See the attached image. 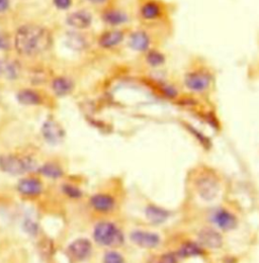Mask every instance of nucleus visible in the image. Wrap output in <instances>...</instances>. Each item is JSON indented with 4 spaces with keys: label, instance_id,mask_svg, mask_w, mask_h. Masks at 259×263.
Returning a JSON list of instances; mask_svg holds the SVG:
<instances>
[{
    "label": "nucleus",
    "instance_id": "ddd939ff",
    "mask_svg": "<svg viewBox=\"0 0 259 263\" xmlns=\"http://www.w3.org/2000/svg\"><path fill=\"white\" fill-rule=\"evenodd\" d=\"M67 254L75 262L87 261L94 254L93 242L87 238L76 239L68 245Z\"/></svg>",
    "mask_w": 259,
    "mask_h": 263
},
{
    "label": "nucleus",
    "instance_id": "bb28decb",
    "mask_svg": "<svg viewBox=\"0 0 259 263\" xmlns=\"http://www.w3.org/2000/svg\"><path fill=\"white\" fill-rule=\"evenodd\" d=\"M71 0H54L55 5L59 9H67L71 5Z\"/></svg>",
    "mask_w": 259,
    "mask_h": 263
},
{
    "label": "nucleus",
    "instance_id": "cd10ccee",
    "mask_svg": "<svg viewBox=\"0 0 259 263\" xmlns=\"http://www.w3.org/2000/svg\"><path fill=\"white\" fill-rule=\"evenodd\" d=\"M9 46L8 40L2 34H0V50H6Z\"/></svg>",
    "mask_w": 259,
    "mask_h": 263
},
{
    "label": "nucleus",
    "instance_id": "9b49d317",
    "mask_svg": "<svg viewBox=\"0 0 259 263\" xmlns=\"http://www.w3.org/2000/svg\"><path fill=\"white\" fill-rule=\"evenodd\" d=\"M191 237L207 253L222 250L225 244L224 234L204 223L193 230V236Z\"/></svg>",
    "mask_w": 259,
    "mask_h": 263
},
{
    "label": "nucleus",
    "instance_id": "7c9ffc66",
    "mask_svg": "<svg viewBox=\"0 0 259 263\" xmlns=\"http://www.w3.org/2000/svg\"><path fill=\"white\" fill-rule=\"evenodd\" d=\"M2 70H3V66H2L1 60H0V73H1V72H2Z\"/></svg>",
    "mask_w": 259,
    "mask_h": 263
},
{
    "label": "nucleus",
    "instance_id": "f257e3e1",
    "mask_svg": "<svg viewBox=\"0 0 259 263\" xmlns=\"http://www.w3.org/2000/svg\"><path fill=\"white\" fill-rule=\"evenodd\" d=\"M225 184L223 175L208 165L196 166L188 174V185L190 197L206 207L221 202Z\"/></svg>",
    "mask_w": 259,
    "mask_h": 263
},
{
    "label": "nucleus",
    "instance_id": "a211bd4d",
    "mask_svg": "<svg viewBox=\"0 0 259 263\" xmlns=\"http://www.w3.org/2000/svg\"><path fill=\"white\" fill-rule=\"evenodd\" d=\"M141 56L143 57V63L151 69H159L167 62L166 55L160 50V48L151 49Z\"/></svg>",
    "mask_w": 259,
    "mask_h": 263
},
{
    "label": "nucleus",
    "instance_id": "c756f323",
    "mask_svg": "<svg viewBox=\"0 0 259 263\" xmlns=\"http://www.w3.org/2000/svg\"><path fill=\"white\" fill-rule=\"evenodd\" d=\"M89 2L94 4H104L109 1V0H88Z\"/></svg>",
    "mask_w": 259,
    "mask_h": 263
},
{
    "label": "nucleus",
    "instance_id": "1a4fd4ad",
    "mask_svg": "<svg viewBox=\"0 0 259 263\" xmlns=\"http://www.w3.org/2000/svg\"><path fill=\"white\" fill-rule=\"evenodd\" d=\"M121 195L118 192L101 191L94 194L89 197V207L94 212L101 216H113L120 208Z\"/></svg>",
    "mask_w": 259,
    "mask_h": 263
},
{
    "label": "nucleus",
    "instance_id": "f03ea898",
    "mask_svg": "<svg viewBox=\"0 0 259 263\" xmlns=\"http://www.w3.org/2000/svg\"><path fill=\"white\" fill-rule=\"evenodd\" d=\"M52 44L48 30L37 24H25L20 27L14 38L15 50L24 56H35L47 51Z\"/></svg>",
    "mask_w": 259,
    "mask_h": 263
},
{
    "label": "nucleus",
    "instance_id": "20e7f679",
    "mask_svg": "<svg viewBox=\"0 0 259 263\" xmlns=\"http://www.w3.org/2000/svg\"><path fill=\"white\" fill-rule=\"evenodd\" d=\"M204 224L215 228L222 234L236 231L240 225V215L231 204L218 202L207 207L203 213Z\"/></svg>",
    "mask_w": 259,
    "mask_h": 263
},
{
    "label": "nucleus",
    "instance_id": "2eb2a0df",
    "mask_svg": "<svg viewBox=\"0 0 259 263\" xmlns=\"http://www.w3.org/2000/svg\"><path fill=\"white\" fill-rule=\"evenodd\" d=\"M132 20V12L121 7H111L102 13V21L113 28L125 27Z\"/></svg>",
    "mask_w": 259,
    "mask_h": 263
},
{
    "label": "nucleus",
    "instance_id": "a878e982",
    "mask_svg": "<svg viewBox=\"0 0 259 263\" xmlns=\"http://www.w3.org/2000/svg\"><path fill=\"white\" fill-rule=\"evenodd\" d=\"M61 191H62V193L67 197L72 198V199H78L83 196L81 189L78 186H76L71 183L62 184V186H61Z\"/></svg>",
    "mask_w": 259,
    "mask_h": 263
},
{
    "label": "nucleus",
    "instance_id": "6ab92c4d",
    "mask_svg": "<svg viewBox=\"0 0 259 263\" xmlns=\"http://www.w3.org/2000/svg\"><path fill=\"white\" fill-rule=\"evenodd\" d=\"M67 22L77 30H86L93 23V16L86 10H78L69 14Z\"/></svg>",
    "mask_w": 259,
    "mask_h": 263
},
{
    "label": "nucleus",
    "instance_id": "c85d7f7f",
    "mask_svg": "<svg viewBox=\"0 0 259 263\" xmlns=\"http://www.w3.org/2000/svg\"><path fill=\"white\" fill-rule=\"evenodd\" d=\"M9 7V0H0V13L4 12Z\"/></svg>",
    "mask_w": 259,
    "mask_h": 263
},
{
    "label": "nucleus",
    "instance_id": "b1692460",
    "mask_svg": "<svg viewBox=\"0 0 259 263\" xmlns=\"http://www.w3.org/2000/svg\"><path fill=\"white\" fill-rule=\"evenodd\" d=\"M52 88L56 95L65 96L73 89V82L65 77H59L53 81Z\"/></svg>",
    "mask_w": 259,
    "mask_h": 263
},
{
    "label": "nucleus",
    "instance_id": "6e6552de",
    "mask_svg": "<svg viewBox=\"0 0 259 263\" xmlns=\"http://www.w3.org/2000/svg\"><path fill=\"white\" fill-rule=\"evenodd\" d=\"M169 14V7L163 0H139L136 18L143 25L157 26L163 25Z\"/></svg>",
    "mask_w": 259,
    "mask_h": 263
},
{
    "label": "nucleus",
    "instance_id": "aec40b11",
    "mask_svg": "<svg viewBox=\"0 0 259 263\" xmlns=\"http://www.w3.org/2000/svg\"><path fill=\"white\" fill-rule=\"evenodd\" d=\"M158 81H153L154 89L164 98L175 99L179 95V90L177 86L172 82L164 79H157Z\"/></svg>",
    "mask_w": 259,
    "mask_h": 263
},
{
    "label": "nucleus",
    "instance_id": "5701e85b",
    "mask_svg": "<svg viewBox=\"0 0 259 263\" xmlns=\"http://www.w3.org/2000/svg\"><path fill=\"white\" fill-rule=\"evenodd\" d=\"M101 263H129V259L121 248H110L103 252Z\"/></svg>",
    "mask_w": 259,
    "mask_h": 263
},
{
    "label": "nucleus",
    "instance_id": "7ed1b4c3",
    "mask_svg": "<svg viewBox=\"0 0 259 263\" xmlns=\"http://www.w3.org/2000/svg\"><path fill=\"white\" fill-rule=\"evenodd\" d=\"M215 84V73L206 62L196 59L186 69L182 76V85L194 95H207L211 93Z\"/></svg>",
    "mask_w": 259,
    "mask_h": 263
},
{
    "label": "nucleus",
    "instance_id": "9d476101",
    "mask_svg": "<svg viewBox=\"0 0 259 263\" xmlns=\"http://www.w3.org/2000/svg\"><path fill=\"white\" fill-rule=\"evenodd\" d=\"M38 169L37 161L30 156L3 154L0 156V170L10 175H24Z\"/></svg>",
    "mask_w": 259,
    "mask_h": 263
},
{
    "label": "nucleus",
    "instance_id": "412c9836",
    "mask_svg": "<svg viewBox=\"0 0 259 263\" xmlns=\"http://www.w3.org/2000/svg\"><path fill=\"white\" fill-rule=\"evenodd\" d=\"M37 171L47 178L51 179H59L64 176V170L62 166H60L56 162H46L42 166H38Z\"/></svg>",
    "mask_w": 259,
    "mask_h": 263
},
{
    "label": "nucleus",
    "instance_id": "0eeeda50",
    "mask_svg": "<svg viewBox=\"0 0 259 263\" xmlns=\"http://www.w3.org/2000/svg\"><path fill=\"white\" fill-rule=\"evenodd\" d=\"M127 240L138 249L150 253L162 250L166 239L156 229L146 225L132 226L127 231Z\"/></svg>",
    "mask_w": 259,
    "mask_h": 263
},
{
    "label": "nucleus",
    "instance_id": "393cba45",
    "mask_svg": "<svg viewBox=\"0 0 259 263\" xmlns=\"http://www.w3.org/2000/svg\"><path fill=\"white\" fill-rule=\"evenodd\" d=\"M18 100L24 106H37L41 102L40 95L29 89H24L18 93Z\"/></svg>",
    "mask_w": 259,
    "mask_h": 263
},
{
    "label": "nucleus",
    "instance_id": "39448f33",
    "mask_svg": "<svg viewBox=\"0 0 259 263\" xmlns=\"http://www.w3.org/2000/svg\"><path fill=\"white\" fill-rule=\"evenodd\" d=\"M93 239L100 247L123 248L127 241V230L121 223L112 219H101L93 230Z\"/></svg>",
    "mask_w": 259,
    "mask_h": 263
},
{
    "label": "nucleus",
    "instance_id": "423d86ee",
    "mask_svg": "<svg viewBox=\"0 0 259 263\" xmlns=\"http://www.w3.org/2000/svg\"><path fill=\"white\" fill-rule=\"evenodd\" d=\"M161 31L162 25L141 24L136 28H130L126 40L127 45L133 52L143 55L151 49L159 48V44L163 39Z\"/></svg>",
    "mask_w": 259,
    "mask_h": 263
},
{
    "label": "nucleus",
    "instance_id": "f3484780",
    "mask_svg": "<svg viewBox=\"0 0 259 263\" xmlns=\"http://www.w3.org/2000/svg\"><path fill=\"white\" fill-rule=\"evenodd\" d=\"M42 134L44 139L50 144L56 145L63 140L65 136V132L54 120L46 121L42 128Z\"/></svg>",
    "mask_w": 259,
    "mask_h": 263
},
{
    "label": "nucleus",
    "instance_id": "4be33fe9",
    "mask_svg": "<svg viewBox=\"0 0 259 263\" xmlns=\"http://www.w3.org/2000/svg\"><path fill=\"white\" fill-rule=\"evenodd\" d=\"M146 263H181V260L172 250L162 249L151 253Z\"/></svg>",
    "mask_w": 259,
    "mask_h": 263
},
{
    "label": "nucleus",
    "instance_id": "f8f14e48",
    "mask_svg": "<svg viewBox=\"0 0 259 263\" xmlns=\"http://www.w3.org/2000/svg\"><path fill=\"white\" fill-rule=\"evenodd\" d=\"M168 249L172 250L181 261L188 258L203 257L208 254L191 236L179 238V240L174 241L172 247H168Z\"/></svg>",
    "mask_w": 259,
    "mask_h": 263
},
{
    "label": "nucleus",
    "instance_id": "dca6fc26",
    "mask_svg": "<svg viewBox=\"0 0 259 263\" xmlns=\"http://www.w3.org/2000/svg\"><path fill=\"white\" fill-rule=\"evenodd\" d=\"M17 191L23 197H36L43 194L44 184L38 177L26 176L19 181Z\"/></svg>",
    "mask_w": 259,
    "mask_h": 263
},
{
    "label": "nucleus",
    "instance_id": "4468645a",
    "mask_svg": "<svg viewBox=\"0 0 259 263\" xmlns=\"http://www.w3.org/2000/svg\"><path fill=\"white\" fill-rule=\"evenodd\" d=\"M125 27L120 28H111L100 35L98 38V45L100 48L105 50H114L120 47L127 40L128 36Z\"/></svg>",
    "mask_w": 259,
    "mask_h": 263
}]
</instances>
